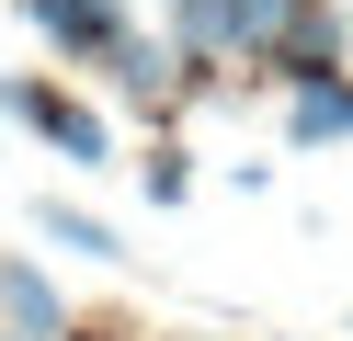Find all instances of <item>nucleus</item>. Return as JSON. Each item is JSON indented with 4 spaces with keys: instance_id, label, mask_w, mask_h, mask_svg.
I'll return each instance as SVG.
<instances>
[{
    "instance_id": "nucleus-1",
    "label": "nucleus",
    "mask_w": 353,
    "mask_h": 341,
    "mask_svg": "<svg viewBox=\"0 0 353 341\" xmlns=\"http://www.w3.org/2000/svg\"><path fill=\"white\" fill-rule=\"evenodd\" d=\"M0 125H23V136H46L69 171H114V125H103L80 91H57V80H12L0 91Z\"/></svg>"
},
{
    "instance_id": "nucleus-2",
    "label": "nucleus",
    "mask_w": 353,
    "mask_h": 341,
    "mask_svg": "<svg viewBox=\"0 0 353 341\" xmlns=\"http://www.w3.org/2000/svg\"><path fill=\"white\" fill-rule=\"evenodd\" d=\"M342 57H353V12L342 0H285L262 68H274V80H319V68H342Z\"/></svg>"
},
{
    "instance_id": "nucleus-3",
    "label": "nucleus",
    "mask_w": 353,
    "mask_h": 341,
    "mask_svg": "<svg viewBox=\"0 0 353 341\" xmlns=\"http://www.w3.org/2000/svg\"><path fill=\"white\" fill-rule=\"evenodd\" d=\"M92 68L114 80V103H137V114H171V103H183V80H171V68H183V45H148L137 23H125V34L103 45Z\"/></svg>"
},
{
    "instance_id": "nucleus-4",
    "label": "nucleus",
    "mask_w": 353,
    "mask_h": 341,
    "mask_svg": "<svg viewBox=\"0 0 353 341\" xmlns=\"http://www.w3.org/2000/svg\"><path fill=\"white\" fill-rule=\"evenodd\" d=\"M285 148H353V68L285 80Z\"/></svg>"
},
{
    "instance_id": "nucleus-5",
    "label": "nucleus",
    "mask_w": 353,
    "mask_h": 341,
    "mask_svg": "<svg viewBox=\"0 0 353 341\" xmlns=\"http://www.w3.org/2000/svg\"><path fill=\"white\" fill-rule=\"evenodd\" d=\"M23 23L57 45V57H80V68H92L103 45L125 34V0H23Z\"/></svg>"
},
{
    "instance_id": "nucleus-6",
    "label": "nucleus",
    "mask_w": 353,
    "mask_h": 341,
    "mask_svg": "<svg viewBox=\"0 0 353 341\" xmlns=\"http://www.w3.org/2000/svg\"><path fill=\"white\" fill-rule=\"evenodd\" d=\"M0 330H23V341H57V330H69L57 273H34V262H12V250H0Z\"/></svg>"
},
{
    "instance_id": "nucleus-7",
    "label": "nucleus",
    "mask_w": 353,
    "mask_h": 341,
    "mask_svg": "<svg viewBox=\"0 0 353 341\" xmlns=\"http://www.w3.org/2000/svg\"><path fill=\"white\" fill-rule=\"evenodd\" d=\"M34 227H46L57 250H80V262H125V239L92 216V205H69V194H34Z\"/></svg>"
},
{
    "instance_id": "nucleus-8",
    "label": "nucleus",
    "mask_w": 353,
    "mask_h": 341,
    "mask_svg": "<svg viewBox=\"0 0 353 341\" xmlns=\"http://www.w3.org/2000/svg\"><path fill=\"white\" fill-rule=\"evenodd\" d=\"M160 12H171V45H183V57H216V12H228V0H160Z\"/></svg>"
},
{
    "instance_id": "nucleus-9",
    "label": "nucleus",
    "mask_w": 353,
    "mask_h": 341,
    "mask_svg": "<svg viewBox=\"0 0 353 341\" xmlns=\"http://www.w3.org/2000/svg\"><path fill=\"white\" fill-rule=\"evenodd\" d=\"M137 182H148V205H183V194H194V159H183V148H148Z\"/></svg>"
},
{
    "instance_id": "nucleus-10",
    "label": "nucleus",
    "mask_w": 353,
    "mask_h": 341,
    "mask_svg": "<svg viewBox=\"0 0 353 341\" xmlns=\"http://www.w3.org/2000/svg\"><path fill=\"white\" fill-rule=\"evenodd\" d=\"M57 341H125V330H92V318H69V330H57Z\"/></svg>"
},
{
    "instance_id": "nucleus-11",
    "label": "nucleus",
    "mask_w": 353,
    "mask_h": 341,
    "mask_svg": "<svg viewBox=\"0 0 353 341\" xmlns=\"http://www.w3.org/2000/svg\"><path fill=\"white\" fill-rule=\"evenodd\" d=\"M171 341H205V330H171Z\"/></svg>"
},
{
    "instance_id": "nucleus-12",
    "label": "nucleus",
    "mask_w": 353,
    "mask_h": 341,
    "mask_svg": "<svg viewBox=\"0 0 353 341\" xmlns=\"http://www.w3.org/2000/svg\"><path fill=\"white\" fill-rule=\"evenodd\" d=\"M0 341H23V330H0Z\"/></svg>"
}]
</instances>
